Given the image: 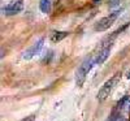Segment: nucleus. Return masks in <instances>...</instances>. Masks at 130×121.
<instances>
[{
    "label": "nucleus",
    "mask_w": 130,
    "mask_h": 121,
    "mask_svg": "<svg viewBox=\"0 0 130 121\" xmlns=\"http://www.w3.org/2000/svg\"><path fill=\"white\" fill-rule=\"evenodd\" d=\"M120 12H121V10H115V12L109 13L108 16L100 18V20L96 22V25H95V30H96V31H104V30H107V29H109V27L115 24V21L117 20V17L120 16Z\"/></svg>",
    "instance_id": "f03ea898"
},
{
    "label": "nucleus",
    "mask_w": 130,
    "mask_h": 121,
    "mask_svg": "<svg viewBox=\"0 0 130 121\" xmlns=\"http://www.w3.org/2000/svg\"><path fill=\"white\" fill-rule=\"evenodd\" d=\"M43 43H44V39H39L38 42H35L34 43V44H32L29 50H26L25 51V53H24V59L25 60H30V59H32V57H34L35 56V55H38L39 53V51L42 50V47H43Z\"/></svg>",
    "instance_id": "39448f33"
},
{
    "label": "nucleus",
    "mask_w": 130,
    "mask_h": 121,
    "mask_svg": "<svg viewBox=\"0 0 130 121\" xmlns=\"http://www.w3.org/2000/svg\"><path fill=\"white\" fill-rule=\"evenodd\" d=\"M115 121H125V118L122 117V116H120V115H118L117 117H116V120Z\"/></svg>",
    "instance_id": "9b49d317"
},
{
    "label": "nucleus",
    "mask_w": 130,
    "mask_h": 121,
    "mask_svg": "<svg viewBox=\"0 0 130 121\" xmlns=\"http://www.w3.org/2000/svg\"><path fill=\"white\" fill-rule=\"evenodd\" d=\"M111 48H112V44L102 48V51L98 53V56H96V59H95V63H96L98 65H102V64L108 59V56H109V53H111Z\"/></svg>",
    "instance_id": "423d86ee"
},
{
    "label": "nucleus",
    "mask_w": 130,
    "mask_h": 121,
    "mask_svg": "<svg viewBox=\"0 0 130 121\" xmlns=\"http://www.w3.org/2000/svg\"><path fill=\"white\" fill-rule=\"evenodd\" d=\"M67 37H68V33L67 31H55L51 35V40L52 42H60L61 39L67 38Z\"/></svg>",
    "instance_id": "6e6552de"
},
{
    "label": "nucleus",
    "mask_w": 130,
    "mask_h": 121,
    "mask_svg": "<svg viewBox=\"0 0 130 121\" xmlns=\"http://www.w3.org/2000/svg\"><path fill=\"white\" fill-rule=\"evenodd\" d=\"M22 9H24V2L22 0H16V2H12V3H9L8 5H5L2 9V12L4 14H7V16H12V14L20 13Z\"/></svg>",
    "instance_id": "20e7f679"
},
{
    "label": "nucleus",
    "mask_w": 130,
    "mask_h": 121,
    "mask_svg": "<svg viewBox=\"0 0 130 121\" xmlns=\"http://www.w3.org/2000/svg\"><path fill=\"white\" fill-rule=\"evenodd\" d=\"M94 64H96V63H95V59H92V57H87L81 64V67L77 70V74H75V85H77L78 87H81L83 85L86 77H87V74L92 69Z\"/></svg>",
    "instance_id": "f257e3e1"
},
{
    "label": "nucleus",
    "mask_w": 130,
    "mask_h": 121,
    "mask_svg": "<svg viewBox=\"0 0 130 121\" xmlns=\"http://www.w3.org/2000/svg\"><path fill=\"white\" fill-rule=\"evenodd\" d=\"M117 81H118V74L113 75L111 80H108V81L102 86V89L99 90V93H98V96H96V98H98V100H99V102L105 100V99L109 96V94L112 93V90L115 89V86H116Z\"/></svg>",
    "instance_id": "7ed1b4c3"
},
{
    "label": "nucleus",
    "mask_w": 130,
    "mask_h": 121,
    "mask_svg": "<svg viewBox=\"0 0 130 121\" xmlns=\"http://www.w3.org/2000/svg\"><path fill=\"white\" fill-rule=\"evenodd\" d=\"M120 3V0H111V7H115Z\"/></svg>",
    "instance_id": "9d476101"
},
{
    "label": "nucleus",
    "mask_w": 130,
    "mask_h": 121,
    "mask_svg": "<svg viewBox=\"0 0 130 121\" xmlns=\"http://www.w3.org/2000/svg\"><path fill=\"white\" fill-rule=\"evenodd\" d=\"M118 109L125 112H130V96H124L120 103H118Z\"/></svg>",
    "instance_id": "0eeeda50"
},
{
    "label": "nucleus",
    "mask_w": 130,
    "mask_h": 121,
    "mask_svg": "<svg viewBox=\"0 0 130 121\" xmlns=\"http://www.w3.org/2000/svg\"><path fill=\"white\" fill-rule=\"evenodd\" d=\"M39 8L43 13H50L51 12V2L50 0H40V3H39Z\"/></svg>",
    "instance_id": "1a4fd4ad"
},
{
    "label": "nucleus",
    "mask_w": 130,
    "mask_h": 121,
    "mask_svg": "<svg viewBox=\"0 0 130 121\" xmlns=\"http://www.w3.org/2000/svg\"><path fill=\"white\" fill-rule=\"evenodd\" d=\"M127 78H130V72L127 73Z\"/></svg>",
    "instance_id": "f8f14e48"
},
{
    "label": "nucleus",
    "mask_w": 130,
    "mask_h": 121,
    "mask_svg": "<svg viewBox=\"0 0 130 121\" xmlns=\"http://www.w3.org/2000/svg\"><path fill=\"white\" fill-rule=\"evenodd\" d=\"M98 2H100V0H94V3H98Z\"/></svg>",
    "instance_id": "ddd939ff"
}]
</instances>
